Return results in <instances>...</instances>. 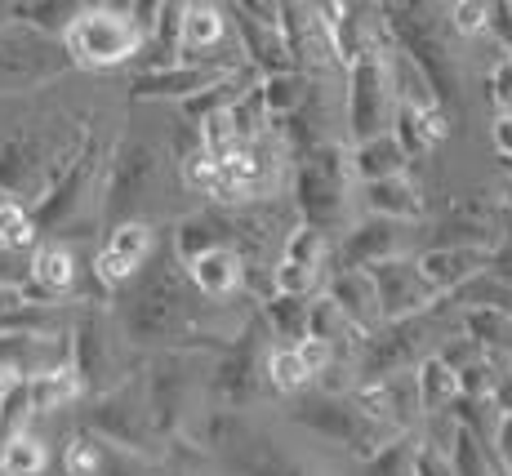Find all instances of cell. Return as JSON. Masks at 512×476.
I'll use <instances>...</instances> for the list:
<instances>
[{
	"label": "cell",
	"instance_id": "cell-1",
	"mask_svg": "<svg viewBox=\"0 0 512 476\" xmlns=\"http://www.w3.org/2000/svg\"><path fill=\"white\" fill-rule=\"evenodd\" d=\"M392 112H397V98H392V36L379 23L374 41L343 72V134H348V147L388 134Z\"/></svg>",
	"mask_w": 512,
	"mask_h": 476
},
{
	"label": "cell",
	"instance_id": "cell-2",
	"mask_svg": "<svg viewBox=\"0 0 512 476\" xmlns=\"http://www.w3.org/2000/svg\"><path fill=\"white\" fill-rule=\"evenodd\" d=\"M290 201L303 227L317 232H343L348 227V205H352V170H348V147L343 143H321L308 156H299L290 174Z\"/></svg>",
	"mask_w": 512,
	"mask_h": 476
},
{
	"label": "cell",
	"instance_id": "cell-3",
	"mask_svg": "<svg viewBox=\"0 0 512 476\" xmlns=\"http://www.w3.org/2000/svg\"><path fill=\"white\" fill-rule=\"evenodd\" d=\"M85 134H90V130H81L72 143H63V147H54L41 130L5 134V138H0V192H9L14 201H23L27 210H32V205H41L49 196V187H54L58 178L67 174V165L76 161Z\"/></svg>",
	"mask_w": 512,
	"mask_h": 476
},
{
	"label": "cell",
	"instance_id": "cell-4",
	"mask_svg": "<svg viewBox=\"0 0 512 476\" xmlns=\"http://www.w3.org/2000/svg\"><path fill=\"white\" fill-rule=\"evenodd\" d=\"M147 49V36L130 5H81L63 32V54L72 67H121Z\"/></svg>",
	"mask_w": 512,
	"mask_h": 476
},
{
	"label": "cell",
	"instance_id": "cell-5",
	"mask_svg": "<svg viewBox=\"0 0 512 476\" xmlns=\"http://www.w3.org/2000/svg\"><path fill=\"white\" fill-rule=\"evenodd\" d=\"M290 423H299V428H308V432L326 436V441H334V445H343V450H352L361 463H366L370 454H379L392 436H401V432H388L374 419H366L348 396H326V392H317V396H308V401L294 405Z\"/></svg>",
	"mask_w": 512,
	"mask_h": 476
},
{
	"label": "cell",
	"instance_id": "cell-6",
	"mask_svg": "<svg viewBox=\"0 0 512 476\" xmlns=\"http://www.w3.org/2000/svg\"><path fill=\"white\" fill-rule=\"evenodd\" d=\"M116 339H121V334L107 321V312L85 307V312L76 316L72 334H67V365H72L81 392L103 396V392H112L116 383H125L121 374H116Z\"/></svg>",
	"mask_w": 512,
	"mask_h": 476
},
{
	"label": "cell",
	"instance_id": "cell-7",
	"mask_svg": "<svg viewBox=\"0 0 512 476\" xmlns=\"http://www.w3.org/2000/svg\"><path fill=\"white\" fill-rule=\"evenodd\" d=\"M67 67H72V58L49 36H36L18 23H9L0 32V94L36 89V85L54 81V76H63Z\"/></svg>",
	"mask_w": 512,
	"mask_h": 476
},
{
	"label": "cell",
	"instance_id": "cell-8",
	"mask_svg": "<svg viewBox=\"0 0 512 476\" xmlns=\"http://www.w3.org/2000/svg\"><path fill=\"white\" fill-rule=\"evenodd\" d=\"M156 174H161V152H156L152 143L130 138V143L116 147L112 161H107V183H103V218H107V227L130 223L134 210H139V205L147 201V192H152Z\"/></svg>",
	"mask_w": 512,
	"mask_h": 476
},
{
	"label": "cell",
	"instance_id": "cell-9",
	"mask_svg": "<svg viewBox=\"0 0 512 476\" xmlns=\"http://www.w3.org/2000/svg\"><path fill=\"white\" fill-rule=\"evenodd\" d=\"M259 339H263V321L259 312L245 321V330L232 339V347L219 356L210 374V396H214V410H236L241 414L254 396L263 392V352H259Z\"/></svg>",
	"mask_w": 512,
	"mask_h": 476
},
{
	"label": "cell",
	"instance_id": "cell-10",
	"mask_svg": "<svg viewBox=\"0 0 512 476\" xmlns=\"http://www.w3.org/2000/svg\"><path fill=\"white\" fill-rule=\"evenodd\" d=\"M107 445H121V450L147 454L152 445V423H147V401H143V383H116L112 392L94 396L90 414H85V428Z\"/></svg>",
	"mask_w": 512,
	"mask_h": 476
},
{
	"label": "cell",
	"instance_id": "cell-11",
	"mask_svg": "<svg viewBox=\"0 0 512 476\" xmlns=\"http://www.w3.org/2000/svg\"><path fill=\"white\" fill-rule=\"evenodd\" d=\"M228 14V27L241 45V63L259 76H285L294 72L290 63V49H285V36H281V5H232L223 9Z\"/></svg>",
	"mask_w": 512,
	"mask_h": 476
},
{
	"label": "cell",
	"instance_id": "cell-12",
	"mask_svg": "<svg viewBox=\"0 0 512 476\" xmlns=\"http://www.w3.org/2000/svg\"><path fill=\"white\" fill-rule=\"evenodd\" d=\"M366 276L374 285V299H379L383 325H388V321H410V316H423V312H432V307L441 303V294L419 276L415 254H401V259L374 263V267H366Z\"/></svg>",
	"mask_w": 512,
	"mask_h": 476
},
{
	"label": "cell",
	"instance_id": "cell-13",
	"mask_svg": "<svg viewBox=\"0 0 512 476\" xmlns=\"http://www.w3.org/2000/svg\"><path fill=\"white\" fill-rule=\"evenodd\" d=\"M192 388H196V361H192V352H165L161 361L152 365V374H147V383H143L147 423H152V432H165V436L179 432Z\"/></svg>",
	"mask_w": 512,
	"mask_h": 476
},
{
	"label": "cell",
	"instance_id": "cell-14",
	"mask_svg": "<svg viewBox=\"0 0 512 476\" xmlns=\"http://www.w3.org/2000/svg\"><path fill=\"white\" fill-rule=\"evenodd\" d=\"M98 165H103V147H98L94 134H85L81 152H76V161L67 165V174L49 187V196L41 205H32V227L36 232H54V227H63L67 218L81 210L85 196H90V187H94V178H98Z\"/></svg>",
	"mask_w": 512,
	"mask_h": 476
},
{
	"label": "cell",
	"instance_id": "cell-15",
	"mask_svg": "<svg viewBox=\"0 0 512 476\" xmlns=\"http://www.w3.org/2000/svg\"><path fill=\"white\" fill-rule=\"evenodd\" d=\"M152 250H156V232L143 223V218L107 227V241L94 259V276L107 285V290H121V285H130L147 267Z\"/></svg>",
	"mask_w": 512,
	"mask_h": 476
},
{
	"label": "cell",
	"instance_id": "cell-16",
	"mask_svg": "<svg viewBox=\"0 0 512 476\" xmlns=\"http://www.w3.org/2000/svg\"><path fill=\"white\" fill-rule=\"evenodd\" d=\"M406 223H388V218H361L343 232L339 241V267H357L366 272L374 263H388V259H401L406 254Z\"/></svg>",
	"mask_w": 512,
	"mask_h": 476
},
{
	"label": "cell",
	"instance_id": "cell-17",
	"mask_svg": "<svg viewBox=\"0 0 512 476\" xmlns=\"http://www.w3.org/2000/svg\"><path fill=\"white\" fill-rule=\"evenodd\" d=\"M0 365L9 379H36L45 370L67 365V334H0Z\"/></svg>",
	"mask_w": 512,
	"mask_h": 476
},
{
	"label": "cell",
	"instance_id": "cell-18",
	"mask_svg": "<svg viewBox=\"0 0 512 476\" xmlns=\"http://www.w3.org/2000/svg\"><path fill=\"white\" fill-rule=\"evenodd\" d=\"M415 267L441 299H450V294H459L468 281L490 272V254L486 250H437V245H428L423 254H415Z\"/></svg>",
	"mask_w": 512,
	"mask_h": 476
},
{
	"label": "cell",
	"instance_id": "cell-19",
	"mask_svg": "<svg viewBox=\"0 0 512 476\" xmlns=\"http://www.w3.org/2000/svg\"><path fill=\"white\" fill-rule=\"evenodd\" d=\"M326 299L334 303V312H339L357 334H370V330L383 325L370 276L357 272V267H334V272L326 276Z\"/></svg>",
	"mask_w": 512,
	"mask_h": 476
},
{
	"label": "cell",
	"instance_id": "cell-20",
	"mask_svg": "<svg viewBox=\"0 0 512 476\" xmlns=\"http://www.w3.org/2000/svg\"><path fill=\"white\" fill-rule=\"evenodd\" d=\"M183 276L205 303H228L245 290V263L232 245H219V250L201 254V259L183 263Z\"/></svg>",
	"mask_w": 512,
	"mask_h": 476
},
{
	"label": "cell",
	"instance_id": "cell-21",
	"mask_svg": "<svg viewBox=\"0 0 512 476\" xmlns=\"http://www.w3.org/2000/svg\"><path fill=\"white\" fill-rule=\"evenodd\" d=\"M241 72V67H236ZM223 76L232 72H214V67H187V63H170L156 67V72H139L130 85V98H174V103H187L192 94L219 85Z\"/></svg>",
	"mask_w": 512,
	"mask_h": 476
},
{
	"label": "cell",
	"instance_id": "cell-22",
	"mask_svg": "<svg viewBox=\"0 0 512 476\" xmlns=\"http://www.w3.org/2000/svg\"><path fill=\"white\" fill-rule=\"evenodd\" d=\"M361 205H366L370 218H388V223L410 227L423 218V187H419V178H410V174L383 178V183L361 187Z\"/></svg>",
	"mask_w": 512,
	"mask_h": 476
},
{
	"label": "cell",
	"instance_id": "cell-23",
	"mask_svg": "<svg viewBox=\"0 0 512 476\" xmlns=\"http://www.w3.org/2000/svg\"><path fill=\"white\" fill-rule=\"evenodd\" d=\"M348 170L361 187L366 183H383V178H397V174H410V161L406 152L397 147L392 134H379V138H366V143H352L348 147Z\"/></svg>",
	"mask_w": 512,
	"mask_h": 476
},
{
	"label": "cell",
	"instance_id": "cell-24",
	"mask_svg": "<svg viewBox=\"0 0 512 476\" xmlns=\"http://www.w3.org/2000/svg\"><path fill=\"white\" fill-rule=\"evenodd\" d=\"M228 463H232V472H241V476H317L312 468H303L299 459H290L285 450H277L272 441H263V436H254V432L228 454Z\"/></svg>",
	"mask_w": 512,
	"mask_h": 476
},
{
	"label": "cell",
	"instance_id": "cell-25",
	"mask_svg": "<svg viewBox=\"0 0 512 476\" xmlns=\"http://www.w3.org/2000/svg\"><path fill=\"white\" fill-rule=\"evenodd\" d=\"M27 281H32L45 299H54V303L67 299V294H72V285H76L72 250H67V245H58V241L41 245V250L32 254V263H27Z\"/></svg>",
	"mask_w": 512,
	"mask_h": 476
},
{
	"label": "cell",
	"instance_id": "cell-26",
	"mask_svg": "<svg viewBox=\"0 0 512 476\" xmlns=\"http://www.w3.org/2000/svg\"><path fill=\"white\" fill-rule=\"evenodd\" d=\"M219 245H228V232H223L219 210L187 214V218H179V227H174V259L179 263L201 259V254L219 250Z\"/></svg>",
	"mask_w": 512,
	"mask_h": 476
},
{
	"label": "cell",
	"instance_id": "cell-27",
	"mask_svg": "<svg viewBox=\"0 0 512 476\" xmlns=\"http://www.w3.org/2000/svg\"><path fill=\"white\" fill-rule=\"evenodd\" d=\"M81 383H76L72 365H58V370H45L36 379H27V405L32 414H54V410H67L72 401H81Z\"/></svg>",
	"mask_w": 512,
	"mask_h": 476
},
{
	"label": "cell",
	"instance_id": "cell-28",
	"mask_svg": "<svg viewBox=\"0 0 512 476\" xmlns=\"http://www.w3.org/2000/svg\"><path fill=\"white\" fill-rule=\"evenodd\" d=\"M259 321L277 334L281 347L303 343L308 339V299H285V294H272L268 303H259Z\"/></svg>",
	"mask_w": 512,
	"mask_h": 476
},
{
	"label": "cell",
	"instance_id": "cell-29",
	"mask_svg": "<svg viewBox=\"0 0 512 476\" xmlns=\"http://www.w3.org/2000/svg\"><path fill=\"white\" fill-rule=\"evenodd\" d=\"M415 396H419V414H441L459 396V383L437 356H423L415 365Z\"/></svg>",
	"mask_w": 512,
	"mask_h": 476
},
{
	"label": "cell",
	"instance_id": "cell-30",
	"mask_svg": "<svg viewBox=\"0 0 512 476\" xmlns=\"http://www.w3.org/2000/svg\"><path fill=\"white\" fill-rule=\"evenodd\" d=\"M263 383H268L272 392H281V396H303L312 388L299 352H294V347H281V343L272 347V352H263Z\"/></svg>",
	"mask_w": 512,
	"mask_h": 476
},
{
	"label": "cell",
	"instance_id": "cell-31",
	"mask_svg": "<svg viewBox=\"0 0 512 476\" xmlns=\"http://www.w3.org/2000/svg\"><path fill=\"white\" fill-rule=\"evenodd\" d=\"M245 436H250V423H245L236 410H205L201 423H196V441L214 454H232Z\"/></svg>",
	"mask_w": 512,
	"mask_h": 476
},
{
	"label": "cell",
	"instance_id": "cell-32",
	"mask_svg": "<svg viewBox=\"0 0 512 476\" xmlns=\"http://www.w3.org/2000/svg\"><path fill=\"white\" fill-rule=\"evenodd\" d=\"M49 454L32 432H14L0 445V476H45Z\"/></svg>",
	"mask_w": 512,
	"mask_h": 476
},
{
	"label": "cell",
	"instance_id": "cell-33",
	"mask_svg": "<svg viewBox=\"0 0 512 476\" xmlns=\"http://www.w3.org/2000/svg\"><path fill=\"white\" fill-rule=\"evenodd\" d=\"M76 14H81V5H58V0H45V5H9V18H14L18 27H27V32H36V36H49V41L63 36Z\"/></svg>",
	"mask_w": 512,
	"mask_h": 476
},
{
	"label": "cell",
	"instance_id": "cell-34",
	"mask_svg": "<svg viewBox=\"0 0 512 476\" xmlns=\"http://www.w3.org/2000/svg\"><path fill=\"white\" fill-rule=\"evenodd\" d=\"M415 454H419V428L392 436L379 454H370V459H366V476H410V472H415Z\"/></svg>",
	"mask_w": 512,
	"mask_h": 476
},
{
	"label": "cell",
	"instance_id": "cell-35",
	"mask_svg": "<svg viewBox=\"0 0 512 476\" xmlns=\"http://www.w3.org/2000/svg\"><path fill=\"white\" fill-rule=\"evenodd\" d=\"M27 245H36L32 210H27L23 201H14L9 192H0V254L27 250Z\"/></svg>",
	"mask_w": 512,
	"mask_h": 476
},
{
	"label": "cell",
	"instance_id": "cell-36",
	"mask_svg": "<svg viewBox=\"0 0 512 476\" xmlns=\"http://www.w3.org/2000/svg\"><path fill=\"white\" fill-rule=\"evenodd\" d=\"M259 89H263V103H268V116H272V121H281V116L299 112L303 94H308V76H303V72L263 76V81H259Z\"/></svg>",
	"mask_w": 512,
	"mask_h": 476
},
{
	"label": "cell",
	"instance_id": "cell-37",
	"mask_svg": "<svg viewBox=\"0 0 512 476\" xmlns=\"http://www.w3.org/2000/svg\"><path fill=\"white\" fill-rule=\"evenodd\" d=\"M459 307H495V312H504L512 321V285L508 281H495V276H477V281H468L459 294H450Z\"/></svg>",
	"mask_w": 512,
	"mask_h": 476
},
{
	"label": "cell",
	"instance_id": "cell-38",
	"mask_svg": "<svg viewBox=\"0 0 512 476\" xmlns=\"http://www.w3.org/2000/svg\"><path fill=\"white\" fill-rule=\"evenodd\" d=\"M446 14H450V27L459 36H468V41L490 36V5H481V0H455Z\"/></svg>",
	"mask_w": 512,
	"mask_h": 476
},
{
	"label": "cell",
	"instance_id": "cell-39",
	"mask_svg": "<svg viewBox=\"0 0 512 476\" xmlns=\"http://www.w3.org/2000/svg\"><path fill=\"white\" fill-rule=\"evenodd\" d=\"M98 454H103V441L90 432H76L67 441V454H63V468L67 476H94L98 472Z\"/></svg>",
	"mask_w": 512,
	"mask_h": 476
},
{
	"label": "cell",
	"instance_id": "cell-40",
	"mask_svg": "<svg viewBox=\"0 0 512 476\" xmlns=\"http://www.w3.org/2000/svg\"><path fill=\"white\" fill-rule=\"evenodd\" d=\"M27 414H32V405H27V383L14 379L5 392H0V432H5V436L23 432Z\"/></svg>",
	"mask_w": 512,
	"mask_h": 476
},
{
	"label": "cell",
	"instance_id": "cell-41",
	"mask_svg": "<svg viewBox=\"0 0 512 476\" xmlns=\"http://www.w3.org/2000/svg\"><path fill=\"white\" fill-rule=\"evenodd\" d=\"M179 170H183V183L192 187V192H201V196H210V192H214V183H219V165H214L210 156L201 152V147H192V152H183Z\"/></svg>",
	"mask_w": 512,
	"mask_h": 476
},
{
	"label": "cell",
	"instance_id": "cell-42",
	"mask_svg": "<svg viewBox=\"0 0 512 476\" xmlns=\"http://www.w3.org/2000/svg\"><path fill=\"white\" fill-rule=\"evenodd\" d=\"M294 352H299V361H303V370H308V379L317 383L321 374L330 370V365H339L334 361V352L321 339H303V343H294Z\"/></svg>",
	"mask_w": 512,
	"mask_h": 476
},
{
	"label": "cell",
	"instance_id": "cell-43",
	"mask_svg": "<svg viewBox=\"0 0 512 476\" xmlns=\"http://www.w3.org/2000/svg\"><path fill=\"white\" fill-rule=\"evenodd\" d=\"M410 476H455V472H450V459H446V454L428 450V445L419 441V454H415V472H410Z\"/></svg>",
	"mask_w": 512,
	"mask_h": 476
},
{
	"label": "cell",
	"instance_id": "cell-44",
	"mask_svg": "<svg viewBox=\"0 0 512 476\" xmlns=\"http://www.w3.org/2000/svg\"><path fill=\"white\" fill-rule=\"evenodd\" d=\"M486 276H495V281H508L512 285V232L504 236V245L490 254V272Z\"/></svg>",
	"mask_w": 512,
	"mask_h": 476
},
{
	"label": "cell",
	"instance_id": "cell-45",
	"mask_svg": "<svg viewBox=\"0 0 512 476\" xmlns=\"http://www.w3.org/2000/svg\"><path fill=\"white\" fill-rule=\"evenodd\" d=\"M490 143H495V152L512 165V116H495V125H490Z\"/></svg>",
	"mask_w": 512,
	"mask_h": 476
},
{
	"label": "cell",
	"instance_id": "cell-46",
	"mask_svg": "<svg viewBox=\"0 0 512 476\" xmlns=\"http://www.w3.org/2000/svg\"><path fill=\"white\" fill-rule=\"evenodd\" d=\"M490 405L499 410V419H508V414H512V370L495 374V392H490Z\"/></svg>",
	"mask_w": 512,
	"mask_h": 476
},
{
	"label": "cell",
	"instance_id": "cell-47",
	"mask_svg": "<svg viewBox=\"0 0 512 476\" xmlns=\"http://www.w3.org/2000/svg\"><path fill=\"white\" fill-rule=\"evenodd\" d=\"M495 454H499V463L512 472V414L508 419H499V432H495Z\"/></svg>",
	"mask_w": 512,
	"mask_h": 476
},
{
	"label": "cell",
	"instance_id": "cell-48",
	"mask_svg": "<svg viewBox=\"0 0 512 476\" xmlns=\"http://www.w3.org/2000/svg\"><path fill=\"white\" fill-rule=\"evenodd\" d=\"M18 307H27L23 294H18V285H5V281H0V316L18 312Z\"/></svg>",
	"mask_w": 512,
	"mask_h": 476
},
{
	"label": "cell",
	"instance_id": "cell-49",
	"mask_svg": "<svg viewBox=\"0 0 512 476\" xmlns=\"http://www.w3.org/2000/svg\"><path fill=\"white\" fill-rule=\"evenodd\" d=\"M9 23H14V18H9V5H0V32H5Z\"/></svg>",
	"mask_w": 512,
	"mask_h": 476
},
{
	"label": "cell",
	"instance_id": "cell-50",
	"mask_svg": "<svg viewBox=\"0 0 512 476\" xmlns=\"http://www.w3.org/2000/svg\"><path fill=\"white\" fill-rule=\"evenodd\" d=\"M9 383H14V379H9V370H5V365H0V392H5Z\"/></svg>",
	"mask_w": 512,
	"mask_h": 476
},
{
	"label": "cell",
	"instance_id": "cell-51",
	"mask_svg": "<svg viewBox=\"0 0 512 476\" xmlns=\"http://www.w3.org/2000/svg\"><path fill=\"white\" fill-rule=\"evenodd\" d=\"M161 476H187V472H161Z\"/></svg>",
	"mask_w": 512,
	"mask_h": 476
},
{
	"label": "cell",
	"instance_id": "cell-52",
	"mask_svg": "<svg viewBox=\"0 0 512 476\" xmlns=\"http://www.w3.org/2000/svg\"><path fill=\"white\" fill-rule=\"evenodd\" d=\"M508 476H512V472H508Z\"/></svg>",
	"mask_w": 512,
	"mask_h": 476
}]
</instances>
